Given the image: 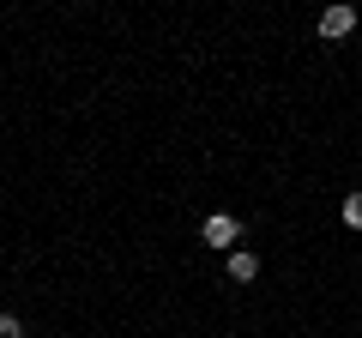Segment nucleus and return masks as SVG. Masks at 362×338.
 <instances>
[{
	"instance_id": "obj_4",
	"label": "nucleus",
	"mask_w": 362,
	"mask_h": 338,
	"mask_svg": "<svg viewBox=\"0 0 362 338\" xmlns=\"http://www.w3.org/2000/svg\"><path fill=\"white\" fill-rule=\"evenodd\" d=\"M338 218H344V230H362V187H356V194H344Z\"/></svg>"
},
{
	"instance_id": "obj_5",
	"label": "nucleus",
	"mask_w": 362,
	"mask_h": 338,
	"mask_svg": "<svg viewBox=\"0 0 362 338\" xmlns=\"http://www.w3.org/2000/svg\"><path fill=\"white\" fill-rule=\"evenodd\" d=\"M0 338H25V326H18V314H0Z\"/></svg>"
},
{
	"instance_id": "obj_1",
	"label": "nucleus",
	"mask_w": 362,
	"mask_h": 338,
	"mask_svg": "<svg viewBox=\"0 0 362 338\" xmlns=\"http://www.w3.org/2000/svg\"><path fill=\"white\" fill-rule=\"evenodd\" d=\"M199 242H206V247H230V254H235V242H242V218H230V211H211V218L199 223Z\"/></svg>"
},
{
	"instance_id": "obj_2",
	"label": "nucleus",
	"mask_w": 362,
	"mask_h": 338,
	"mask_svg": "<svg viewBox=\"0 0 362 338\" xmlns=\"http://www.w3.org/2000/svg\"><path fill=\"white\" fill-rule=\"evenodd\" d=\"M350 30H356V6H326V13H320V37L326 42L350 37Z\"/></svg>"
},
{
	"instance_id": "obj_3",
	"label": "nucleus",
	"mask_w": 362,
	"mask_h": 338,
	"mask_svg": "<svg viewBox=\"0 0 362 338\" xmlns=\"http://www.w3.org/2000/svg\"><path fill=\"white\" fill-rule=\"evenodd\" d=\"M230 278H235V284H247V278H259V254H247V247H235V254H230Z\"/></svg>"
}]
</instances>
